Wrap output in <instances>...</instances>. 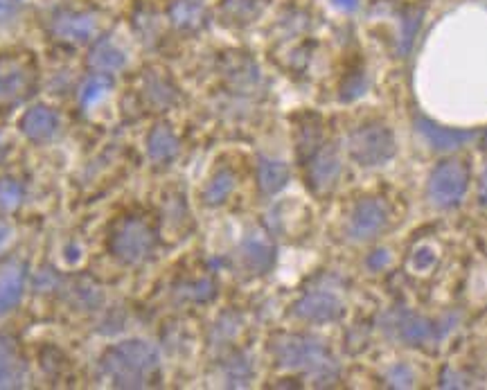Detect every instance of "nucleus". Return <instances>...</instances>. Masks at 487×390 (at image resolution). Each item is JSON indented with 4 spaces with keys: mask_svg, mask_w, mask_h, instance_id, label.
Masks as SVG:
<instances>
[{
    "mask_svg": "<svg viewBox=\"0 0 487 390\" xmlns=\"http://www.w3.org/2000/svg\"><path fill=\"white\" fill-rule=\"evenodd\" d=\"M107 90H109V84L104 82V79H92V82H88V86L84 88V102L86 104H92V102H97L107 95Z\"/></svg>",
    "mask_w": 487,
    "mask_h": 390,
    "instance_id": "obj_21",
    "label": "nucleus"
},
{
    "mask_svg": "<svg viewBox=\"0 0 487 390\" xmlns=\"http://www.w3.org/2000/svg\"><path fill=\"white\" fill-rule=\"evenodd\" d=\"M388 329H395V334L399 341L409 343V346H417V343H424L433 336V325L428 323L426 318H420L411 312H402L395 316V320L390 323Z\"/></svg>",
    "mask_w": 487,
    "mask_h": 390,
    "instance_id": "obj_10",
    "label": "nucleus"
},
{
    "mask_svg": "<svg viewBox=\"0 0 487 390\" xmlns=\"http://www.w3.org/2000/svg\"><path fill=\"white\" fill-rule=\"evenodd\" d=\"M244 260H246V264L253 271H262L271 264V246L260 242V239H251L244 246Z\"/></svg>",
    "mask_w": 487,
    "mask_h": 390,
    "instance_id": "obj_18",
    "label": "nucleus"
},
{
    "mask_svg": "<svg viewBox=\"0 0 487 390\" xmlns=\"http://www.w3.org/2000/svg\"><path fill=\"white\" fill-rule=\"evenodd\" d=\"M415 129L424 140L431 145L438 152H451V149H460L467 142H471L476 133L474 131H460V129H445L435 124L433 120H428L424 116L415 118Z\"/></svg>",
    "mask_w": 487,
    "mask_h": 390,
    "instance_id": "obj_6",
    "label": "nucleus"
},
{
    "mask_svg": "<svg viewBox=\"0 0 487 390\" xmlns=\"http://www.w3.org/2000/svg\"><path fill=\"white\" fill-rule=\"evenodd\" d=\"M20 129L28 138H32V140H45V138H50L56 129V116L50 109L37 106L25 113V118L20 122Z\"/></svg>",
    "mask_w": 487,
    "mask_h": 390,
    "instance_id": "obj_13",
    "label": "nucleus"
},
{
    "mask_svg": "<svg viewBox=\"0 0 487 390\" xmlns=\"http://www.w3.org/2000/svg\"><path fill=\"white\" fill-rule=\"evenodd\" d=\"M386 379H388L390 386H402V388H406V386H411V382H413V372H411L409 368H406V365L397 363L395 368L388 370Z\"/></svg>",
    "mask_w": 487,
    "mask_h": 390,
    "instance_id": "obj_20",
    "label": "nucleus"
},
{
    "mask_svg": "<svg viewBox=\"0 0 487 390\" xmlns=\"http://www.w3.org/2000/svg\"><path fill=\"white\" fill-rule=\"evenodd\" d=\"M25 88V73L14 63H0V99L18 97Z\"/></svg>",
    "mask_w": 487,
    "mask_h": 390,
    "instance_id": "obj_16",
    "label": "nucleus"
},
{
    "mask_svg": "<svg viewBox=\"0 0 487 390\" xmlns=\"http://www.w3.org/2000/svg\"><path fill=\"white\" fill-rule=\"evenodd\" d=\"M23 284H25V271L20 264H9L0 271V316L11 312L20 303Z\"/></svg>",
    "mask_w": 487,
    "mask_h": 390,
    "instance_id": "obj_11",
    "label": "nucleus"
},
{
    "mask_svg": "<svg viewBox=\"0 0 487 390\" xmlns=\"http://www.w3.org/2000/svg\"><path fill=\"white\" fill-rule=\"evenodd\" d=\"M366 93V77L363 75H359L356 79H352L350 84L343 86V93H341V99L343 102H352L356 97H361Z\"/></svg>",
    "mask_w": 487,
    "mask_h": 390,
    "instance_id": "obj_22",
    "label": "nucleus"
},
{
    "mask_svg": "<svg viewBox=\"0 0 487 390\" xmlns=\"http://www.w3.org/2000/svg\"><path fill=\"white\" fill-rule=\"evenodd\" d=\"M275 359L284 368H311L327 372L332 368V361L327 359L323 346L314 339L307 336H284L273 346Z\"/></svg>",
    "mask_w": 487,
    "mask_h": 390,
    "instance_id": "obj_4",
    "label": "nucleus"
},
{
    "mask_svg": "<svg viewBox=\"0 0 487 390\" xmlns=\"http://www.w3.org/2000/svg\"><path fill=\"white\" fill-rule=\"evenodd\" d=\"M179 152V142H176V135H174L167 127H156L149 135V156L158 163L162 160H172Z\"/></svg>",
    "mask_w": 487,
    "mask_h": 390,
    "instance_id": "obj_15",
    "label": "nucleus"
},
{
    "mask_svg": "<svg viewBox=\"0 0 487 390\" xmlns=\"http://www.w3.org/2000/svg\"><path fill=\"white\" fill-rule=\"evenodd\" d=\"M233 188H235L233 174H228V171H219V174L212 178L210 185H208L203 199H205V203L217 205V203H222V201L228 199V194L233 192Z\"/></svg>",
    "mask_w": 487,
    "mask_h": 390,
    "instance_id": "obj_17",
    "label": "nucleus"
},
{
    "mask_svg": "<svg viewBox=\"0 0 487 390\" xmlns=\"http://www.w3.org/2000/svg\"><path fill=\"white\" fill-rule=\"evenodd\" d=\"M479 199L483 205H487V169L483 171V178H481V190H479Z\"/></svg>",
    "mask_w": 487,
    "mask_h": 390,
    "instance_id": "obj_24",
    "label": "nucleus"
},
{
    "mask_svg": "<svg viewBox=\"0 0 487 390\" xmlns=\"http://www.w3.org/2000/svg\"><path fill=\"white\" fill-rule=\"evenodd\" d=\"M152 248V233L143 224H129L115 239V253L126 262L143 260Z\"/></svg>",
    "mask_w": 487,
    "mask_h": 390,
    "instance_id": "obj_8",
    "label": "nucleus"
},
{
    "mask_svg": "<svg viewBox=\"0 0 487 390\" xmlns=\"http://www.w3.org/2000/svg\"><path fill=\"white\" fill-rule=\"evenodd\" d=\"M347 152L361 167H377L384 165L395 156L397 145L392 131L381 122H370L363 124L361 129H356L350 140H347Z\"/></svg>",
    "mask_w": 487,
    "mask_h": 390,
    "instance_id": "obj_2",
    "label": "nucleus"
},
{
    "mask_svg": "<svg viewBox=\"0 0 487 390\" xmlns=\"http://www.w3.org/2000/svg\"><path fill=\"white\" fill-rule=\"evenodd\" d=\"M343 314V303L334 293H307L303 300L296 305V316L305 320H314V323H327L336 320Z\"/></svg>",
    "mask_w": 487,
    "mask_h": 390,
    "instance_id": "obj_7",
    "label": "nucleus"
},
{
    "mask_svg": "<svg viewBox=\"0 0 487 390\" xmlns=\"http://www.w3.org/2000/svg\"><path fill=\"white\" fill-rule=\"evenodd\" d=\"M0 154H3V145H0Z\"/></svg>",
    "mask_w": 487,
    "mask_h": 390,
    "instance_id": "obj_26",
    "label": "nucleus"
},
{
    "mask_svg": "<svg viewBox=\"0 0 487 390\" xmlns=\"http://www.w3.org/2000/svg\"><path fill=\"white\" fill-rule=\"evenodd\" d=\"M9 237H11L9 226H5L3 221H0V248H5V244L9 242Z\"/></svg>",
    "mask_w": 487,
    "mask_h": 390,
    "instance_id": "obj_25",
    "label": "nucleus"
},
{
    "mask_svg": "<svg viewBox=\"0 0 487 390\" xmlns=\"http://www.w3.org/2000/svg\"><path fill=\"white\" fill-rule=\"evenodd\" d=\"M23 379H25V365L16 357L14 343L0 336V388L20 386Z\"/></svg>",
    "mask_w": 487,
    "mask_h": 390,
    "instance_id": "obj_12",
    "label": "nucleus"
},
{
    "mask_svg": "<svg viewBox=\"0 0 487 390\" xmlns=\"http://www.w3.org/2000/svg\"><path fill=\"white\" fill-rule=\"evenodd\" d=\"M158 368V352L143 341H126L107 354V370L120 384L140 386Z\"/></svg>",
    "mask_w": 487,
    "mask_h": 390,
    "instance_id": "obj_1",
    "label": "nucleus"
},
{
    "mask_svg": "<svg viewBox=\"0 0 487 390\" xmlns=\"http://www.w3.org/2000/svg\"><path fill=\"white\" fill-rule=\"evenodd\" d=\"M435 262V255H433V250L431 248H420L415 253V257H413V264H415V269H428L431 267V264Z\"/></svg>",
    "mask_w": 487,
    "mask_h": 390,
    "instance_id": "obj_23",
    "label": "nucleus"
},
{
    "mask_svg": "<svg viewBox=\"0 0 487 390\" xmlns=\"http://www.w3.org/2000/svg\"><path fill=\"white\" fill-rule=\"evenodd\" d=\"M258 178H260V188L266 194H275L280 192L287 181H289V167L280 160H271V158H264L260 163L258 169Z\"/></svg>",
    "mask_w": 487,
    "mask_h": 390,
    "instance_id": "obj_14",
    "label": "nucleus"
},
{
    "mask_svg": "<svg viewBox=\"0 0 487 390\" xmlns=\"http://www.w3.org/2000/svg\"><path fill=\"white\" fill-rule=\"evenodd\" d=\"M388 208L384 201L379 199H363L354 205L350 217V237L356 242H366V239L377 237L388 226Z\"/></svg>",
    "mask_w": 487,
    "mask_h": 390,
    "instance_id": "obj_5",
    "label": "nucleus"
},
{
    "mask_svg": "<svg viewBox=\"0 0 487 390\" xmlns=\"http://www.w3.org/2000/svg\"><path fill=\"white\" fill-rule=\"evenodd\" d=\"M467 188H469V167L462 160L449 158L443 160L433 169L426 185V194H428V201L435 208H454L465 197Z\"/></svg>",
    "mask_w": 487,
    "mask_h": 390,
    "instance_id": "obj_3",
    "label": "nucleus"
},
{
    "mask_svg": "<svg viewBox=\"0 0 487 390\" xmlns=\"http://www.w3.org/2000/svg\"><path fill=\"white\" fill-rule=\"evenodd\" d=\"M341 174V158L336 154L334 147L323 149V152L316 156V160L311 163L309 167V183L311 188L323 192V190H330L336 178Z\"/></svg>",
    "mask_w": 487,
    "mask_h": 390,
    "instance_id": "obj_9",
    "label": "nucleus"
},
{
    "mask_svg": "<svg viewBox=\"0 0 487 390\" xmlns=\"http://www.w3.org/2000/svg\"><path fill=\"white\" fill-rule=\"evenodd\" d=\"M20 185L14 181H0V205L7 210H14L16 205L20 203Z\"/></svg>",
    "mask_w": 487,
    "mask_h": 390,
    "instance_id": "obj_19",
    "label": "nucleus"
},
{
    "mask_svg": "<svg viewBox=\"0 0 487 390\" xmlns=\"http://www.w3.org/2000/svg\"><path fill=\"white\" fill-rule=\"evenodd\" d=\"M485 145H487V135H485Z\"/></svg>",
    "mask_w": 487,
    "mask_h": 390,
    "instance_id": "obj_27",
    "label": "nucleus"
}]
</instances>
